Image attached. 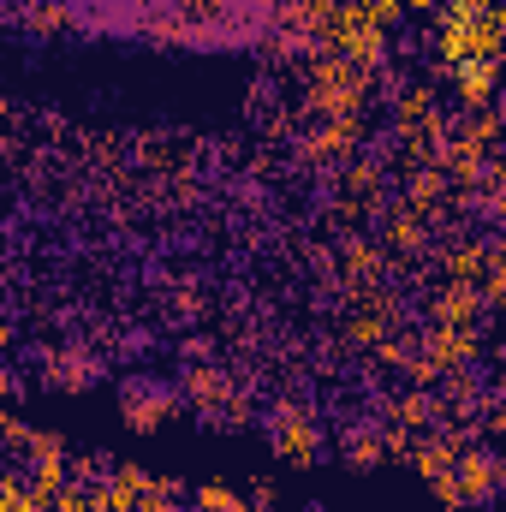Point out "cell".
<instances>
[{
	"label": "cell",
	"instance_id": "6da1fadb",
	"mask_svg": "<svg viewBox=\"0 0 506 512\" xmlns=\"http://www.w3.org/2000/svg\"><path fill=\"white\" fill-rule=\"evenodd\" d=\"M370 102V66L346 60V54H322L310 66V84H304V108L322 114V120H358Z\"/></svg>",
	"mask_w": 506,
	"mask_h": 512
},
{
	"label": "cell",
	"instance_id": "7a4b0ae2",
	"mask_svg": "<svg viewBox=\"0 0 506 512\" xmlns=\"http://www.w3.org/2000/svg\"><path fill=\"white\" fill-rule=\"evenodd\" d=\"M108 512H179V501L161 495V477H149L137 465H114V477H108Z\"/></svg>",
	"mask_w": 506,
	"mask_h": 512
},
{
	"label": "cell",
	"instance_id": "3957f363",
	"mask_svg": "<svg viewBox=\"0 0 506 512\" xmlns=\"http://www.w3.org/2000/svg\"><path fill=\"white\" fill-rule=\"evenodd\" d=\"M316 447H322V429L304 405H280L274 411V453L286 465H316Z\"/></svg>",
	"mask_w": 506,
	"mask_h": 512
},
{
	"label": "cell",
	"instance_id": "277c9868",
	"mask_svg": "<svg viewBox=\"0 0 506 512\" xmlns=\"http://www.w3.org/2000/svg\"><path fill=\"white\" fill-rule=\"evenodd\" d=\"M501 78H506V60H471V66H459V72H453V96H459V108H465V114H483V108L495 102Z\"/></svg>",
	"mask_w": 506,
	"mask_h": 512
},
{
	"label": "cell",
	"instance_id": "5b68a950",
	"mask_svg": "<svg viewBox=\"0 0 506 512\" xmlns=\"http://www.w3.org/2000/svg\"><path fill=\"white\" fill-rule=\"evenodd\" d=\"M173 411H179V399H173L167 387H155V382H131L126 399H120V417H126V429H161Z\"/></svg>",
	"mask_w": 506,
	"mask_h": 512
},
{
	"label": "cell",
	"instance_id": "8992f818",
	"mask_svg": "<svg viewBox=\"0 0 506 512\" xmlns=\"http://www.w3.org/2000/svg\"><path fill=\"white\" fill-rule=\"evenodd\" d=\"M483 322V286H441L429 304V328H477Z\"/></svg>",
	"mask_w": 506,
	"mask_h": 512
},
{
	"label": "cell",
	"instance_id": "52a82bcc",
	"mask_svg": "<svg viewBox=\"0 0 506 512\" xmlns=\"http://www.w3.org/2000/svg\"><path fill=\"white\" fill-rule=\"evenodd\" d=\"M453 477H459V495H465V501H477V507H483V501H495V495H501V483H506L501 459H495V453H471V447H465V459H459V471H453Z\"/></svg>",
	"mask_w": 506,
	"mask_h": 512
},
{
	"label": "cell",
	"instance_id": "ba28073f",
	"mask_svg": "<svg viewBox=\"0 0 506 512\" xmlns=\"http://www.w3.org/2000/svg\"><path fill=\"white\" fill-rule=\"evenodd\" d=\"M364 137V120H322V131L304 137V161H352Z\"/></svg>",
	"mask_w": 506,
	"mask_h": 512
},
{
	"label": "cell",
	"instance_id": "9c48e42d",
	"mask_svg": "<svg viewBox=\"0 0 506 512\" xmlns=\"http://www.w3.org/2000/svg\"><path fill=\"white\" fill-rule=\"evenodd\" d=\"M506 137V126H501V114H471V120H459L453 126V149H465V155H477V161H495V143Z\"/></svg>",
	"mask_w": 506,
	"mask_h": 512
},
{
	"label": "cell",
	"instance_id": "30bf717a",
	"mask_svg": "<svg viewBox=\"0 0 506 512\" xmlns=\"http://www.w3.org/2000/svg\"><path fill=\"white\" fill-rule=\"evenodd\" d=\"M477 358V328H429V364L435 370H465Z\"/></svg>",
	"mask_w": 506,
	"mask_h": 512
},
{
	"label": "cell",
	"instance_id": "8fae6325",
	"mask_svg": "<svg viewBox=\"0 0 506 512\" xmlns=\"http://www.w3.org/2000/svg\"><path fill=\"white\" fill-rule=\"evenodd\" d=\"M185 393H191V405H197V411L227 405L233 417H245V405L233 399V387H227V376H221V370H191V376H185Z\"/></svg>",
	"mask_w": 506,
	"mask_h": 512
},
{
	"label": "cell",
	"instance_id": "7c38bea8",
	"mask_svg": "<svg viewBox=\"0 0 506 512\" xmlns=\"http://www.w3.org/2000/svg\"><path fill=\"white\" fill-rule=\"evenodd\" d=\"M381 245L387 251H399V256H411L417 245H423V215L405 203V209H393L387 221H381Z\"/></svg>",
	"mask_w": 506,
	"mask_h": 512
},
{
	"label": "cell",
	"instance_id": "4fadbf2b",
	"mask_svg": "<svg viewBox=\"0 0 506 512\" xmlns=\"http://www.w3.org/2000/svg\"><path fill=\"white\" fill-rule=\"evenodd\" d=\"M393 120H399V131H417V126H429V120H441L435 114V90L429 84H405L399 102H393Z\"/></svg>",
	"mask_w": 506,
	"mask_h": 512
},
{
	"label": "cell",
	"instance_id": "5bb4252c",
	"mask_svg": "<svg viewBox=\"0 0 506 512\" xmlns=\"http://www.w3.org/2000/svg\"><path fill=\"white\" fill-rule=\"evenodd\" d=\"M387 423H399V429H429V423H435V399H423V393H393V399H387Z\"/></svg>",
	"mask_w": 506,
	"mask_h": 512
},
{
	"label": "cell",
	"instance_id": "9a60e30c",
	"mask_svg": "<svg viewBox=\"0 0 506 512\" xmlns=\"http://www.w3.org/2000/svg\"><path fill=\"white\" fill-rule=\"evenodd\" d=\"M54 512H108V483H72V489H60Z\"/></svg>",
	"mask_w": 506,
	"mask_h": 512
},
{
	"label": "cell",
	"instance_id": "2e32d148",
	"mask_svg": "<svg viewBox=\"0 0 506 512\" xmlns=\"http://www.w3.org/2000/svg\"><path fill=\"white\" fill-rule=\"evenodd\" d=\"M346 459H352V465H364V471H370V465H381V459H387V435H376V429H358V435H352V447H346Z\"/></svg>",
	"mask_w": 506,
	"mask_h": 512
},
{
	"label": "cell",
	"instance_id": "e0dca14e",
	"mask_svg": "<svg viewBox=\"0 0 506 512\" xmlns=\"http://www.w3.org/2000/svg\"><path fill=\"white\" fill-rule=\"evenodd\" d=\"M66 18H72L66 0H36V6H30V30H42V36H48V30H66Z\"/></svg>",
	"mask_w": 506,
	"mask_h": 512
},
{
	"label": "cell",
	"instance_id": "ac0fdd59",
	"mask_svg": "<svg viewBox=\"0 0 506 512\" xmlns=\"http://www.w3.org/2000/svg\"><path fill=\"white\" fill-rule=\"evenodd\" d=\"M197 507L203 512H239L245 501H239V489H227V483H203V489H197Z\"/></svg>",
	"mask_w": 506,
	"mask_h": 512
},
{
	"label": "cell",
	"instance_id": "d6986e66",
	"mask_svg": "<svg viewBox=\"0 0 506 512\" xmlns=\"http://www.w3.org/2000/svg\"><path fill=\"white\" fill-rule=\"evenodd\" d=\"M376 268H381L376 245H352V251H346V274H376Z\"/></svg>",
	"mask_w": 506,
	"mask_h": 512
},
{
	"label": "cell",
	"instance_id": "ffe728a7",
	"mask_svg": "<svg viewBox=\"0 0 506 512\" xmlns=\"http://www.w3.org/2000/svg\"><path fill=\"white\" fill-rule=\"evenodd\" d=\"M405 6H411V18H441L453 0H405Z\"/></svg>",
	"mask_w": 506,
	"mask_h": 512
},
{
	"label": "cell",
	"instance_id": "44dd1931",
	"mask_svg": "<svg viewBox=\"0 0 506 512\" xmlns=\"http://www.w3.org/2000/svg\"><path fill=\"white\" fill-rule=\"evenodd\" d=\"M251 507L256 512H274V489H268V483H256V489H251Z\"/></svg>",
	"mask_w": 506,
	"mask_h": 512
},
{
	"label": "cell",
	"instance_id": "7402d4cb",
	"mask_svg": "<svg viewBox=\"0 0 506 512\" xmlns=\"http://www.w3.org/2000/svg\"><path fill=\"white\" fill-rule=\"evenodd\" d=\"M495 30H501V48H506V0H495Z\"/></svg>",
	"mask_w": 506,
	"mask_h": 512
},
{
	"label": "cell",
	"instance_id": "603a6c76",
	"mask_svg": "<svg viewBox=\"0 0 506 512\" xmlns=\"http://www.w3.org/2000/svg\"><path fill=\"white\" fill-rule=\"evenodd\" d=\"M239 512H256V507H251V501H245V507H239Z\"/></svg>",
	"mask_w": 506,
	"mask_h": 512
},
{
	"label": "cell",
	"instance_id": "cb8c5ba5",
	"mask_svg": "<svg viewBox=\"0 0 506 512\" xmlns=\"http://www.w3.org/2000/svg\"><path fill=\"white\" fill-rule=\"evenodd\" d=\"M179 512H203V507H179Z\"/></svg>",
	"mask_w": 506,
	"mask_h": 512
},
{
	"label": "cell",
	"instance_id": "d4e9b609",
	"mask_svg": "<svg viewBox=\"0 0 506 512\" xmlns=\"http://www.w3.org/2000/svg\"><path fill=\"white\" fill-rule=\"evenodd\" d=\"M501 358H506V334H501Z\"/></svg>",
	"mask_w": 506,
	"mask_h": 512
},
{
	"label": "cell",
	"instance_id": "484cf974",
	"mask_svg": "<svg viewBox=\"0 0 506 512\" xmlns=\"http://www.w3.org/2000/svg\"><path fill=\"white\" fill-rule=\"evenodd\" d=\"M501 126H506V108H501Z\"/></svg>",
	"mask_w": 506,
	"mask_h": 512
}]
</instances>
